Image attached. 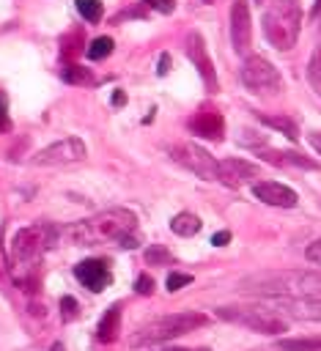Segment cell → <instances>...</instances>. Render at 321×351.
Returning <instances> with one entry per match:
<instances>
[{
  "instance_id": "obj_1",
  "label": "cell",
  "mask_w": 321,
  "mask_h": 351,
  "mask_svg": "<svg viewBox=\"0 0 321 351\" xmlns=\"http://www.w3.org/2000/svg\"><path fill=\"white\" fill-rule=\"evenodd\" d=\"M239 291L274 299H316L321 296V271L316 269H274L258 271L239 282Z\"/></svg>"
},
{
  "instance_id": "obj_2",
  "label": "cell",
  "mask_w": 321,
  "mask_h": 351,
  "mask_svg": "<svg viewBox=\"0 0 321 351\" xmlns=\"http://www.w3.org/2000/svg\"><path fill=\"white\" fill-rule=\"evenodd\" d=\"M137 233V217L129 208H107L91 219H80L74 225H66L60 236H66L71 244H102L115 241L118 247Z\"/></svg>"
},
{
  "instance_id": "obj_3",
  "label": "cell",
  "mask_w": 321,
  "mask_h": 351,
  "mask_svg": "<svg viewBox=\"0 0 321 351\" xmlns=\"http://www.w3.org/2000/svg\"><path fill=\"white\" fill-rule=\"evenodd\" d=\"M302 27V5L299 0H272L263 14V33L272 47L291 49L299 38Z\"/></svg>"
},
{
  "instance_id": "obj_4",
  "label": "cell",
  "mask_w": 321,
  "mask_h": 351,
  "mask_svg": "<svg viewBox=\"0 0 321 351\" xmlns=\"http://www.w3.org/2000/svg\"><path fill=\"white\" fill-rule=\"evenodd\" d=\"M209 318L203 313H195V310H187V313H170V315H162V318H154L148 324H143L132 337L129 343L132 346H154V343H165V340H173V337H181L187 332H195L198 326H203Z\"/></svg>"
},
{
  "instance_id": "obj_5",
  "label": "cell",
  "mask_w": 321,
  "mask_h": 351,
  "mask_svg": "<svg viewBox=\"0 0 321 351\" xmlns=\"http://www.w3.org/2000/svg\"><path fill=\"white\" fill-rule=\"evenodd\" d=\"M60 236V228L49 225V222H36V225H27L22 230L14 233L11 239V261L16 266H30L36 263Z\"/></svg>"
},
{
  "instance_id": "obj_6",
  "label": "cell",
  "mask_w": 321,
  "mask_h": 351,
  "mask_svg": "<svg viewBox=\"0 0 321 351\" xmlns=\"http://www.w3.org/2000/svg\"><path fill=\"white\" fill-rule=\"evenodd\" d=\"M217 318L247 326L250 332L261 335H280L288 332V318L272 307H217Z\"/></svg>"
},
{
  "instance_id": "obj_7",
  "label": "cell",
  "mask_w": 321,
  "mask_h": 351,
  "mask_svg": "<svg viewBox=\"0 0 321 351\" xmlns=\"http://www.w3.org/2000/svg\"><path fill=\"white\" fill-rule=\"evenodd\" d=\"M239 77H241L244 88L252 90V93H258V96H274L283 88L280 71L266 58H258V55H252V58L244 60Z\"/></svg>"
},
{
  "instance_id": "obj_8",
  "label": "cell",
  "mask_w": 321,
  "mask_h": 351,
  "mask_svg": "<svg viewBox=\"0 0 321 351\" xmlns=\"http://www.w3.org/2000/svg\"><path fill=\"white\" fill-rule=\"evenodd\" d=\"M170 159L178 162V165H184L187 170H192L195 176H200L206 181H217L219 162L209 151H203L200 145H195V143H178V145H173L170 148Z\"/></svg>"
},
{
  "instance_id": "obj_9",
  "label": "cell",
  "mask_w": 321,
  "mask_h": 351,
  "mask_svg": "<svg viewBox=\"0 0 321 351\" xmlns=\"http://www.w3.org/2000/svg\"><path fill=\"white\" fill-rule=\"evenodd\" d=\"M85 154H88V148H85V143H82L80 137H66V140H58V143L41 148L33 162H36V165H44V167H52V165H71V162L85 159Z\"/></svg>"
},
{
  "instance_id": "obj_10",
  "label": "cell",
  "mask_w": 321,
  "mask_h": 351,
  "mask_svg": "<svg viewBox=\"0 0 321 351\" xmlns=\"http://www.w3.org/2000/svg\"><path fill=\"white\" fill-rule=\"evenodd\" d=\"M261 176L258 165L247 162V159H222L219 167H217V181L230 186V189H239L244 184H252L255 178Z\"/></svg>"
},
{
  "instance_id": "obj_11",
  "label": "cell",
  "mask_w": 321,
  "mask_h": 351,
  "mask_svg": "<svg viewBox=\"0 0 321 351\" xmlns=\"http://www.w3.org/2000/svg\"><path fill=\"white\" fill-rule=\"evenodd\" d=\"M187 55H189V60L195 63L198 74L203 77V85H206L209 90H217V88H219V82H217L214 63H211V58H209V49H206V44H203V36H200V33H195V30L187 36Z\"/></svg>"
},
{
  "instance_id": "obj_12",
  "label": "cell",
  "mask_w": 321,
  "mask_h": 351,
  "mask_svg": "<svg viewBox=\"0 0 321 351\" xmlns=\"http://www.w3.org/2000/svg\"><path fill=\"white\" fill-rule=\"evenodd\" d=\"M252 195L266 203V206H277V208H294L296 206V192L280 181H255L252 184Z\"/></svg>"
},
{
  "instance_id": "obj_13",
  "label": "cell",
  "mask_w": 321,
  "mask_h": 351,
  "mask_svg": "<svg viewBox=\"0 0 321 351\" xmlns=\"http://www.w3.org/2000/svg\"><path fill=\"white\" fill-rule=\"evenodd\" d=\"M74 277L85 285V288H91V291H104L107 285H110V269H107V261H102V258H88V261H80L77 266H74Z\"/></svg>"
},
{
  "instance_id": "obj_14",
  "label": "cell",
  "mask_w": 321,
  "mask_h": 351,
  "mask_svg": "<svg viewBox=\"0 0 321 351\" xmlns=\"http://www.w3.org/2000/svg\"><path fill=\"white\" fill-rule=\"evenodd\" d=\"M250 36H252L250 8H247L244 0H236L230 5V41H233V49L236 52H247L250 49Z\"/></svg>"
},
{
  "instance_id": "obj_15",
  "label": "cell",
  "mask_w": 321,
  "mask_h": 351,
  "mask_svg": "<svg viewBox=\"0 0 321 351\" xmlns=\"http://www.w3.org/2000/svg\"><path fill=\"white\" fill-rule=\"evenodd\" d=\"M187 126H189V132H195V134H200V137H209V140H222V132H225V121H222V115L217 112V110H200V112H195L189 121H187Z\"/></svg>"
},
{
  "instance_id": "obj_16",
  "label": "cell",
  "mask_w": 321,
  "mask_h": 351,
  "mask_svg": "<svg viewBox=\"0 0 321 351\" xmlns=\"http://www.w3.org/2000/svg\"><path fill=\"white\" fill-rule=\"evenodd\" d=\"M258 156L263 159V162H269V165H277V167H305V170H316L318 167V162H313V159H307V156H302V154H296V151H274V148H258Z\"/></svg>"
},
{
  "instance_id": "obj_17",
  "label": "cell",
  "mask_w": 321,
  "mask_h": 351,
  "mask_svg": "<svg viewBox=\"0 0 321 351\" xmlns=\"http://www.w3.org/2000/svg\"><path fill=\"white\" fill-rule=\"evenodd\" d=\"M118 332H121V307L112 304V307L102 315L99 329H96V337H99L102 343H115V340H118Z\"/></svg>"
},
{
  "instance_id": "obj_18",
  "label": "cell",
  "mask_w": 321,
  "mask_h": 351,
  "mask_svg": "<svg viewBox=\"0 0 321 351\" xmlns=\"http://www.w3.org/2000/svg\"><path fill=\"white\" fill-rule=\"evenodd\" d=\"M255 115H258L261 123H266V126L283 132L288 140H296V137H299V126H296V121H291L288 115H269V112H255Z\"/></svg>"
},
{
  "instance_id": "obj_19",
  "label": "cell",
  "mask_w": 321,
  "mask_h": 351,
  "mask_svg": "<svg viewBox=\"0 0 321 351\" xmlns=\"http://www.w3.org/2000/svg\"><path fill=\"white\" fill-rule=\"evenodd\" d=\"M170 230L176 236H195L200 230V219L195 214H189V211H181V214H176L170 219Z\"/></svg>"
},
{
  "instance_id": "obj_20",
  "label": "cell",
  "mask_w": 321,
  "mask_h": 351,
  "mask_svg": "<svg viewBox=\"0 0 321 351\" xmlns=\"http://www.w3.org/2000/svg\"><path fill=\"white\" fill-rule=\"evenodd\" d=\"M280 351H321V337H283L277 340Z\"/></svg>"
},
{
  "instance_id": "obj_21",
  "label": "cell",
  "mask_w": 321,
  "mask_h": 351,
  "mask_svg": "<svg viewBox=\"0 0 321 351\" xmlns=\"http://www.w3.org/2000/svg\"><path fill=\"white\" fill-rule=\"evenodd\" d=\"M288 313L299 321H313V324H321V302H299V304H291Z\"/></svg>"
},
{
  "instance_id": "obj_22",
  "label": "cell",
  "mask_w": 321,
  "mask_h": 351,
  "mask_svg": "<svg viewBox=\"0 0 321 351\" xmlns=\"http://www.w3.org/2000/svg\"><path fill=\"white\" fill-rule=\"evenodd\" d=\"M60 77H63L66 82H71V85H91V82H93V74H91L88 69H82V66H66V69L60 71Z\"/></svg>"
},
{
  "instance_id": "obj_23",
  "label": "cell",
  "mask_w": 321,
  "mask_h": 351,
  "mask_svg": "<svg viewBox=\"0 0 321 351\" xmlns=\"http://www.w3.org/2000/svg\"><path fill=\"white\" fill-rule=\"evenodd\" d=\"M74 3H77L80 16H82V19H88V22H99V19H102V14H104V5H102L99 0H74Z\"/></svg>"
},
{
  "instance_id": "obj_24",
  "label": "cell",
  "mask_w": 321,
  "mask_h": 351,
  "mask_svg": "<svg viewBox=\"0 0 321 351\" xmlns=\"http://www.w3.org/2000/svg\"><path fill=\"white\" fill-rule=\"evenodd\" d=\"M110 52H112V38H107V36L93 38L91 47H88V58H91V60H102V58H107Z\"/></svg>"
},
{
  "instance_id": "obj_25",
  "label": "cell",
  "mask_w": 321,
  "mask_h": 351,
  "mask_svg": "<svg viewBox=\"0 0 321 351\" xmlns=\"http://www.w3.org/2000/svg\"><path fill=\"white\" fill-rule=\"evenodd\" d=\"M145 261H148L151 266H162V263H170L173 258H170V252H167L165 247L151 244V250H145Z\"/></svg>"
},
{
  "instance_id": "obj_26",
  "label": "cell",
  "mask_w": 321,
  "mask_h": 351,
  "mask_svg": "<svg viewBox=\"0 0 321 351\" xmlns=\"http://www.w3.org/2000/svg\"><path fill=\"white\" fill-rule=\"evenodd\" d=\"M189 282H192L189 274H181V271L167 274V291H178V288H184V285H189Z\"/></svg>"
},
{
  "instance_id": "obj_27",
  "label": "cell",
  "mask_w": 321,
  "mask_h": 351,
  "mask_svg": "<svg viewBox=\"0 0 321 351\" xmlns=\"http://www.w3.org/2000/svg\"><path fill=\"white\" fill-rule=\"evenodd\" d=\"M60 315H63V321H71L77 315V299L74 296H63L60 299Z\"/></svg>"
},
{
  "instance_id": "obj_28",
  "label": "cell",
  "mask_w": 321,
  "mask_h": 351,
  "mask_svg": "<svg viewBox=\"0 0 321 351\" xmlns=\"http://www.w3.org/2000/svg\"><path fill=\"white\" fill-rule=\"evenodd\" d=\"M307 77H310V82L316 85V90L321 93V63H318L316 58H310V69H307Z\"/></svg>"
},
{
  "instance_id": "obj_29",
  "label": "cell",
  "mask_w": 321,
  "mask_h": 351,
  "mask_svg": "<svg viewBox=\"0 0 321 351\" xmlns=\"http://www.w3.org/2000/svg\"><path fill=\"white\" fill-rule=\"evenodd\" d=\"M134 291H137V293H143V296L154 293V280H151L148 274H140V277H137V282H134Z\"/></svg>"
},
{
  "instance_id": "obj_30",
  "label": "cell",
  "mask_w": 321,
  "mask_h": 351,
  "mask_svg": "<svg viewBox=\"0 0 321 351\" xmlns=\"http://www.w3.org/2000/svg\"><path fill=\"white\" fill-rule=\"evenodd\" d=\"M11 129V118H8V107H5V93H0V132Z\"/></svg>"
},
{
  "instance_id": "obj_31",
  "label": "cell",
  "mask_w": 321,
  "mask_h": 351,
  "mask_svg": "<svg viewBox=\"0 0 321 351\" xmlns=\"http://www.w3.org/2000/svg\"><path fill=\"white\" fill-rule=\"evenodd\" d=\"M145 5L156 8L159 14H170V11L176 8V0H145Z\"/></svg>"
},
{
  "instance_id": "obj_32",
  "label": "cell",
  "mask_w": 321,
  "mask_h": 351,
  "mask_svg": "<svg viewBox=\"0 0 321 351\" xmlns=\"http://www.w3.org/2000/svg\"><path fill=\"white\" fill-rule=\"evenodd\" d=\"M305 255H307V261H313L316 266H321V239H316V241L305 250Z\"/></svg>"
},
{
  "instance_id": "obj_33",
  "label": "cell",
  "mask_w": 321,
  "mask_h": 351,
  "mask_svg": "<svg viewBox=\"0 0 321 351\" xmlns=\"http://www.w3.org/2000/svg\"><path fill=\"white\" fill-rule=\"evenodd\" d=\"M230 241V233L228 230H219V233H214V239H211V244H217V247H225Z\"/></svg>"
},
{
  "instance_id": "obj_34",
  "label": "cell",
  "mask_w": 321,
  "mask_h": 351,
  "mask_svg": "<svg viewBox=\"0 0 321 351\" xmlns=\"http://www.w3.org/2000/svg\"><path fill=\"white\" fill-rule=\"evenodd\" d=\"M156 71H159V74H167V71H170V55H167V52L159 55V69H156Z\"/></svg>"
},
{
  "instance_id": "obj_35",
  "label": "cell",
  "mask_w": 321,
  "mask_h": 351,
  "mask_svg": "<svg viewBox=\"0 0 321 351\" xmlns=\"http://www.w3.org/2000/svg\"><path fill=\"white\" fill-rule=\"evenodd\" d=\"M307 140H310V145L316 148V154L321 156V132H310V137H307Z\"/></svg>"
},
{
  "instance_id": "obj_36",
  "label": "cell",
  "mask_w": 321,
  "mask_h": 351,
  "mask_svg": "<svg viewBox=\"0 0 321 351\" xmlns=\"http://www.w3.org/2000/svg\"><path fill=\"white\" fill-rule=\"evenodd\" d=\"M156 351H211L206 346H198V348H187V346H173V348H156Z\"/></svg>"
},
{
  "instance_id": "obj_37",
  "label": "cell",
  "mask_w": 321,
  "mask_h": 351,
  "mask_svg": "<svg viewBox=\"0 0 321 351\" xmlns=\"http://www.w3.org/2000/svg\"><path fill=\"white\" fill-rule=\"evenodd\" d=\"M318 14H321V0L313 3V16H318Z\"/></svg>"
},
{
  "instance_id": "obj_38",
  "label": "cell",
  "mask_w": 321,
  "mask_h": 351,
  "mask_svg": "<svg viewBox=\"0 0 321 351\" xmlns=\"http://www.w3.org/2000/svg\"><path fill=\"white\" fill-rule=\"evenodd\" d=\"M112 101H115V104H123V93H121V90H118V93H115V96H112Z\"/></svg>"
},
{
  "instance_id": "obj_39",
  "label": "cell",
  "mask_w": 321,
  "mask_h": 351,
  "mask_svg": "<svg viewBox=\"0 0 321 351\" xmlns=\"http://www.w3.org/2000/svg\"><path fill=\"white\" fill-rule=\"evenodd\" d=\"M49 351H66V348H63V343H52V348H49Z\"/></svg>"
},
{
  "instance_id": "obj_40",
  "label": "cell",
  "mask_w": 321,
  "mask_h": 351,
  "mask_svg": "<svg viewBox=\"0 0 321 351\" xmlns=\"http://www.w3.org/2000/svg\"><path fill=\"white\" fill-rule=\"evenodd\" d=\"M313 58H316V60H318V63H321V47H318V49H316V55H313Z\"/></svg>"
},
{
  "instance_id": "obj_41",
  "label": "cell",
  "mask_w": 321,
  "mask_h": 351,
  "mask_svg": "<svg viewBox=\"0 0 321 351\" xmlns=\"http://www.w3.org/2000/svg\"><path fill=\"white\" fill-rule=\"evenodd\" d=\"M203 3H214V0H203Z\"/></svg>"
}]
</instances>
